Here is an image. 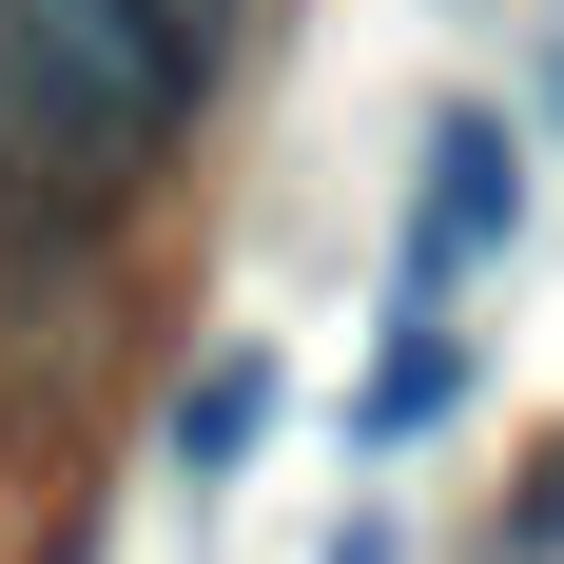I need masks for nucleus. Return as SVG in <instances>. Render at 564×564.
<instances>
[{"label":"nucleus","instance_id":"f257e3e1","mask_svg":"<svg viewBox=\"0 0 564 564\" xmlns=\"http://www.w3.org/2000/svg\"><path fill=\"white\" fill-rule=\"evenodd\" d=\"M195 58L137 20V0H0V195L40 215H117L156 175Z\"/></svg>","mask_w":564,"mask_h":564},{"label":"nucleus","instance_id":"f03ea898","mask_svg":"<svg viewBox=\"0 0 564 564\" xmlns=\"http://www.w3.org/2000/svg\"><path fill=\"white\" fill-rule=\"evenodd\" d=\"M525 215V156H507V117H429V195H409V292H448L487 234Z\"/></svg>","mask_w":564,"mask_h":564},{"label":"nucleus","instance_id":"7ed1b4c3","mask_svg":"<svg viewBox=\"0 0 564 564\" xmlns=\"http://www.w3.org/2000/svg\"><path fill=\"white\" fill-rule=\"evenodd\" d=\"M253 429H273V370L234 350V370H195V409H175V467H234Z\"/></svg>","mask_w":564,"mask_h":564},{"label":"nucleus","instance_id":"20e7f679","mask_svg":"<svg viewBox=\"0 0 564 564\" xmlns=\"http://www.w3.org/2000/svg\"><path fill=\"white\" fill-rule=\"evenodd\" d=\"M448 390H467V350L429 332V292H409V350H390V370H370V448H390V429H429V409H448Z\"/></svg>","mask_w":564,"mask_h":564},{"label":"nucleus","instance_id":"39448f33","mask_svg":"<svg viewBox=\"0 0 564 564\" xmlns=\"http://www.w3.org/2000/svg\"><path fill=\"white\" fill-rule=\"evenodd\" d=\"M137 20H156V40L195 58V78H215V58H234V20H253V0H137Z\"/></svg>","mask_w":564,"mask_h":564},{"label":"nucleus","instance_id":"423d86ee","mask_svg":"<svg viewBox=\"0 0 564 564\" xmlns=\"http://www.w3.org/2000/svg\"><path fill=\"white\" fill-rule=\"evenodd\" d=\"M545 98H564V58H545Z\"/></svg>","mask_w":564,"mask_h":564}]
</instances>
